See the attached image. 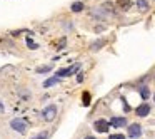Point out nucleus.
Returning a JSON list of instances; mask_svg holds the SVG:
<instances>
[{
    "label": "nucleus",
    "mask_w": 155,
    "mask_h": 139,
    "mask_svg": "<svg viewBox=\"0 0 155 139\" xmlns=\"http://www.w3.org/2000/svg\"><path fill=\"white\" fill-rule=\"evenodd\" d=\"M50 71V67H40V69H37V72L40 74V72H48Z\"/></svg>",
    "instance_id": "14"
},
{
    "label": "nucleus",
    "mask_w": 155,
    "mask_h": 139,
    "mask_svg": "<svg viewBox=\"0 0 155 139\" xmlns=\"http://www.w3.org/2000/svg\"><path fill=\"white\" fill-rule=\"evenodd\" d=\"M75 65H72V67H67V69H60V71L57 72V77H67V75H70V72L75 71Z\"/></svg>",
    "instance_id": "7"
},
{
    "label": "nucleus",
    "mask_w": 155,
    "mask_h": 139,
    "mask_svg": "<svg viewBox=\"0 0 155 139\" xmlns=\"http://www.w3.org/2000/svg\"><path fill=\"white\" fill-rule=\"evenodd\" d=\"M108 139H125V136L124 134H112Z\"/></svg>",
    "instance_id": "12"
},
{
    "label": "nucleus",
    "mask_w": 155,
    "mask_h": 139,
    "mask_svg": "<svg viewBox=\"0 0 155 139\" xmlns=\"http://www.w3.org/2000/svg\"><path fill=\"white\" fill-rule=\"evenodd\" d=\"M80 10H84V4H82V2L72 4V12H80Z\"/></svg>",
    "instance_id": "8"
},
{
    "label": "nucleus",
    "mask_w": 155,
    "mask_h": 139,
    "mask_svg": "<svg viewBox=\"0 0 155 139\" xmlns=\"http://www.w3.org/2000/svg\"><path fill=\"white\" fill-rule=\"evenodd\" d=\"M94 127H95V131H98V132H107L108 131V122L105 121V119H100V121H95Z\"/></svg>",
    "instance_id": "4"
},
{
    "label": "nucleus",
    "mask_w": 155,
    "mask_h": 139,
    "mask_svg": "<svg viewBox=\"0 0 155 139\" xmlns=\"http://www.w3.org/2000/svg\"><path fill=\"white\" fill-rule=\"evenodd\" d=\"M55 114H57V107H55V106H48L44 111V119L45 121H52V119L55 117Z\"/></svg>",
    "instance_id": "2"
},
{
    "label": "nucleus",
    "mask_w": 155,
    "mask_h": 139,
    "mask_svg": "<svg viewBox=\"0 0 155 139\" xmlns=\"http://www.w3.org/2000/svg\"><path fill=\"white\" fill-rule=\"evenodd\" d=\"M84 104L85 106L90 104V96H88V92H85V94H84Z\"/></svg>",
    "instance_id": "10"
},
{
    "label": "nucleus",
    "mask_w": 155,
    "mask_h": 139,
    "mask_svg": "<svg viewBox=\"0 0 155 139\" xmlns=\"http://www.w3.org/2000/svg\"><path fill=\"white\" fill-rule=\"evenodd\" d=\"M10 127L17 132H25L27 131V122L22 121V119H14V121L10 122Z\"/></svg>",
    "instance_id": "1"
},
{
    "label": "nucleus",
    "mask_w": 155,
    "mask_h": 139,
    "mask_svg": "<svg viewBox=\"0 0 155 139\" xmlns=\"http://www.w3.org/2000/svg\"><path fill=\"white\" fill-rule=\"evenodd\" d=\"M142 134V126L140 124H132L130 127H128V136L130 137H140Z\"/></svg>",
    "instance_id": "3"
},
{
    "label": "nucleus",
    "mask_w": 155,
    "mask_h": 139,
    "mask_svg": "<svg viewBox=\"0 0 155 139\" xmlns=\"http://www.w3.org/2000/svg\"><path fill=\"white\" fill-rule=\"evenodd\" d=\"M27 42H28V45H30V49H37V45H35V44H34V42H32V40H30V39H28V40H27Z\"/></svg>",
    "instance_id": "16"
},
{
    "label": "nucleus",
    "mask_w": 155,
    "mask_h": 139,
    "mask_svg": "<svg viewBox=\"0 0 155 139\" xmlns=\"http://www.w3.org/2000/svg\"><path fill=\"white\" fill-rule=\"evenodd\" d=\"M140 94H142V97H143V99H147V97H148V89H147V87H145V89H142V91H140Z\"/></svg>",
    "instance_id": "13"
},
{
    "label": "nucleus",
    "mask_w": 155,
    "mask_h": 139,
    "mask_svg": "<svg viewBox=\"0 0 155 139\" xmlns=\"http://www.w3.org/2000/svg\"><path fill=\"white\" fill-rule=\"evenodd\" d=\"M110 124L114 126V127H124V126H127V119L125 117H112Z\"/></svg>",
    "instance_id": "5"
},
{
    "label": "nucleus",
    "mask_w": 155,
    "mask_h": 139,
    "mask_svg": "<svg viewBox=\"0 0 155 139\" xmlns=\"http://www.w3.org/2000/svg\"><path fill=\"white\" fill-rule=\"evenodd\" d=\"M85 139H95V137H92V136H88V137H85Z\"/></svg>",
    "instance_id": "17"
},
{
    "label": "nucleus",
    "mask_w": 155,
    "mask_h": 139,
    "mask_svg": "<svg viewBox=\"0 0 155 139\" xmlns=\"http://www.w3.org/2000/svg\"><path fill=\"white\" fill-rule=\"evenodd\" d=\"M148 112H150V106H148V104H142V106H138V107H137V114L140 116V117H145Z\"/></svg>",
    "instance_id": "6"
},
{
    "label": "nucleus",
    "mask_w": 155,
    "mask_h": 139,
    "mask_svg": "<svg viewBox=\"0 0 155 139\" xmlns=\"http://www.w3.org/2000/svg\"><path fill=\"white\" fill-rule=\"evenodd\" d=\"M47 137V132H42L40 136H37V137H34V139H45Z\"/></svg>",
    "instance_id": "15"
},
{
    "label": "nucleus",
    "mask_w": 155,
    "mask_h": 139,
    "mask_svg": "<svg viewBox=\"0 0 155 139\" xmlns=\"http://www.w3.org/2000/svg\"><path fill=\"white\" fill-rule=\"evenodd\" d=\"M118 4H120V5H124L122 9H128V5H130V2H128V0H118Z\"/></svg>",
    "instance_id": "11"
},
{
    "label": "nucleus",
    "mask_w": 155,
    "mask_h": 139,
    "mask_svg": "<svg viewBox=\"0 0 155 139\" xmlns=\"http://www.w3.org/2000/svg\"><path fill=\"white\" fill-rule=\"evenodd\" d=\"M137 5L142 9V10H145V9L148 7V2H147V0H137Z\"/></svg>",
    "instance_id": "9"
}]
</instances>
